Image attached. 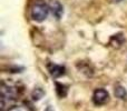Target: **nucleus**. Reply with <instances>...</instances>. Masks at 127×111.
Segmentation results:
<instances>
[{
	"mask_svg": "<svg viewBox=\"0 0 127 111\" xmlns=\"http://www.w3.org/2000/svg\"><path fill=\"white\" fill-rule=\"evenodd\" d=\"M108 98H109V93L104 88H98L93 93V102L96 106H101L104 103H106Z\"/></svg>",
	"mask_w": 127,
	"mask_h": 111,
	"instance_id": "nucleus-3",
	"label": "nucleus"
},
{
	"mask_svg": "<svg viewBox=\"0 0 127 111\" xmlns=\"http://www.w3.org/2000/svg\"><path fill=\"white\" fill-rule=\"evenodd\" d=\"M7 111H29V109L26 106H20V105H16L10 107Z\"/></svg>",
	"mask_w": 127,
	"mask_h": 111,
	"instance_id": "nucleus-8",
	"label": "nucleus"
},
{
	"mask_svg": "<svg viewBox=\"0 0 127 111\" xmlns=\"http://www.w3.org/2000/svg\"><path fill=\"white\" fill-rule=\"evenodd\" d=\"M48 6H49V10L51 11L54 17L57 18V19H60L64 13V9H63L62 3H60L58 0H50Z\"/></svg>",
	"mask_w": 127,
	"mask_h": 111,
	"instance_id": "nucleus-5",
	"label": "nucleus"
},
{
	"mask_svg": "<svg viewBox=\"0 0 127 111\" xmlns=\"http://www.w3.org/2000/svg\"><path fill=\"white\" fill-rule=\"evenodd\" d=\"M114 93H115V96H116L118 99H125L126 97H127V91H126V89L123 87V86H121V85L115 86V88H114Z\"/></svg>",
	"mask_w": 127,
	"mask_h": 111,
	"instance_id": "nucleus-6",
	"label": "nucleus"
},
{
	"mask_svg": "<svg viewBox=\"0 0 127 111\" xmlns=\"http://www.w3.org/2000/svg\"><path fill=\"white\" fill-rule=\"evenodd\" d=\"M17 96V91L15 88L9 87V86L2 83L1 85V108L7 103V101L15 100Z\"/></svg>",
	"mask_w": 127,
	"mask_h": 111,
	"instance_id": "nucleus-2",
	"label": "nucleus"
},
{
	"mask_svg": "<svg viewBox=\"0 0 127 111\" xmlns=\"http://www.w3.org/2000/svg\"><path fill=\"white\" fill-rule=\"evenodd\" d=\"M44 94H45L44 90L40 89V88H36V89L32 91L31 96H32L33 100H39V99H41L42 97H44Z\"/></svg>",
	"mask_w": 127,
	"mask_h": 111,
	"instance_id": "nucleus-7",
	"label": "nucleus"
},
{
	"mask_svg": "<svg viewBox=\"0 0 127 111\" xmlns=\"http://www.w3.org/2000/svg\"><path fill=\"white\" fill-rule=\"evenodd\" d=\"M47 68H48L49 73L51 74L53 78H60L66 72V69L63 65H57V63L54 62H49L47 65Z\"/></svg>",
	"mask_w": 127,
	"mask_h": 111,
	"instance_id": "nucleus-4",
	"label": "nucleus"
},
{
	"mask_svg": "<svg viewBox=\"0 0 127 111\" xmlns=\"http://www.w3.org/2000/svg\"><path fill=\"white\" fill-rule=\"evenodd\" d=\"M114 2H119V1H122V0H113Z\"/></svg>",
	"mask_w": 127,
	"mask_h": 111,
	"instance_id": "nucleus-9",
	"label": "nucleus"
},
{
	"mask_svg": "<svg viewBox=\"0 0 127 111\" xmlns=\"http://www.w3.org/2000/svg\"><path fill=\"white\" fill-rule=\"evenodd\" d=\"M49 13V6L44 0H35L31 4L30 16L37 22L44 21Z\"/></svg>",
	"mask_w": 127,
	"mask_h": 111,
	"instance_id": "nucleus-1",
	"label": "nucleus"
}]
</instances>
